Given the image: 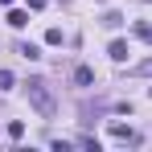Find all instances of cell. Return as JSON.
Wrapping results in <instances>:
<instances>
[{
    "mask_svg": "<svg viewBox=\"0 0 152 152\" xmlns=\"http://www.w3.org/2000/svg\"><path fill=\"white\" fill-rule=\"evenodd\" d=\"M25 91H29V103L37 107V115H41V119H53V115H58V103H53V91H50V82H45V78H29Z\"/></svg>",
    "mask_w": 152,
    "mask_h": 152,
    "instance_id": "obj_1",
    "label": "cell"
},
{
    "mask_svg": "<svg viewBox=\"0 0 152 152\" xmlns=\"http://www.w3.org/2000/svg\"><path fill=\"white\" fill-rule=\"evenodd\" d=\"M111 136H115V140H124V144H140V136H136L132 127H124V124H111Z\"/></svg>",
    "mask_w": 152,
    "mask_h": 152,
    "instance_id": "obj_2",
    "label": "cell"
},
{
    "mask_svg": "<svg viewBox=\"0 0 152 152\" xmlns=\"http://www.w3.org/2000/svg\"><path fill=\"white\" fill-rule=\"evenodd\" d=\"M74 82H78V86H91V82H95V70H91V66H78V70H74Z\"/></svg>",
    "mask_w": 152,
    "mask_h": 152,
    "instance_id": "obj_3",
    "label": "cell"
},
{
    "mask_svg": "<svg viewBox=\"0 0 152 152\" xmlns=\"http://www.w3.org/2000/svg\"><path fill=\"white\" fill-rule=\"evenodd\" d=\"M8 25H12V29H25V25H29V12L12 8V12H8Z\"/></svg>",
    "mask_w": 152,
    "mask_h": 152,
    "instance_id": "obj_4",
    "label": "cell"
},
{
    "mask_svg": "<svg viewBox=\"0 0 152 152\" xmlns=\"http://www.w3.org/2000/svg\"><path fill=\"white\" fill-rule=\"evenodd\" d=\"M107 53H111L115 62H124V58H127V41H111V50H107Z\"/></svg>",
    "mask_w": 152,
    "mask_h": 152,
    "instance_id": "obj_5",
    "label": "cell"
},
{
    "mask_svg": "<svg viewBox=\"0 0 152 152\" xmlns=\"http://www.w3.org/2000/svg\"><path fill=\"white\" fill-rule=\"evenodd\" d=\"M136 37H144V41L152 45V25H148V21H140V25H136Z\"/></svg>",
    "mask_w": 152,
    "mask_h": 152,
    "instance_id": "obj_6",
    "label": "cell"
},
{
    "mask_svg": "<svg viewBox=\"0 0 152 152\" xmlns=\"http://www.w3.org/2000/svg\"><path fill=\"white\" fill-rule=\"evenodd\" d=\"M103 25H107V29H119V25H124V17H119V12H107V17H103Z\"/></svg>",
    "mask_w": 152,
    "mask_h": 152,
    "instance_id": "obj_7",
    "label": "cell"
},
{
    "mask_svg": "<svg viewBox=\"0 0 152 152\" xmlns=\"http://www.w3.org/2000/svg\"><path fill=\"white\" fill-rule=\"evenodd\" d=\"M8 136H12V140H21V136H25V124H21V119H12V124H8Z\"/></svg>",
    "mask_w": 152,
    "mask_h": 152,
    "instance_id": "obj_8",
    "label": "cell"
},
{
    "mask_svg": "<svg viewBox=\"0 0 152 152\" xmlns=\"http://www.w3.org/2000/svg\"><path fill=\"white\" fill-rule=\"evenodd\" d=\"M45 41H50V45H62V29H58V25L45 29Z\"/></svg>",
    "mask_w": 152,
    "mask_h": 152,
    "instance_id": "obj_9",
    "label": "cell"
},
{
    "mask_svg": "<svg viewBox=\"0 0 152 152\" xmlns=\"http://www.w3.org/2000/svg\"><path fill=\"white\" fill-rule=\"evenodd\" d=\"M21 53H25L29 62H33V58H41V50H37V45H33V41H29V45H21Z\"/></svg>",
    "mask_w": 152,
    "mask_h": 152,
    "instance_id": "obj_10",
    "label": "cell"
},
{
    "mask_svg": "<svg viewBox=\"0 0 152 152\" xmlns=\"http://www.w3.org/2000/svg\"><path fill=\"white\" fill-rule=\"evenodd\" d=\"M29 8H33V12H37V8H45V0H29Z\"/></svg>",
    "mask_w": 152,
    "mask_h": 152,
    "instance_id": "obj_11",
    "label": "cell"
},
{
    "mask_svg": "<svg viewBox=\"0 0 152 152\" xmlns=\"http://www.w3.org/2000/svg\"><path fill=\"white\" fill-rule=\"evenodd\" d=\"M0 4H12V0H0Z\"/></svg>",
    "mask_w": 152,
    "mask_h": 152,
    "instance_id": "obj_12",
    "label": "cell"
}]
</instances>
